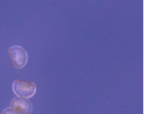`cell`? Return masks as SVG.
Instances as JSON below:
<instances>
[{
  "label": "cell",
  "instance_id": "1",
  "mask_svg": "<svg viewBox=\"0 0 150 114\" xmlns=\"http://www.w3.org/2000/svg\"><path fill=\"white\" fill-rule=\"evenodd\" d=\"M12 88L13 93L18 97L26 99L32 97L36 91L35 83L20 79H16L13 81Z\"/></svg>",
  "mask_w": 150,
  "mask_h": 114
},
{
  "label": "cell",
  "instance_id": "3",
  "mask_svg": "<svg viewBox=\"0 0 150 114\" xmlns=\"http://www.w3.org/2000/svg\"><path fill=\"white\" fill-rule=\"evenodd\" d=\"M11 107L21 114H30L33 109L31 102L28 99L20 97L12 99Z\"/></svg>",
  "mask_w": 150,
  "mask_h": 114
},
{
  "label": "cell",
  "instance_id": "4",
  "mask_svg": "<svg viewBox=\"0 0 150 114\" xmlns=\"http://www.w3.org/2000/svg\"><path fill=\"white\" fill-rule=\"evenodd\" d=\"M1 114H21L11 107L5 108L1 113Z\"/></svg>",
  "mask_w": 150,
  "mask_h": 114
},
{
  "label": "cell",
  "instance_id": "2",
  "mask_svg": "<svg viewBox=\"0 0 150 114\" xmlns=\"http://www.w3.org/2000/svg\"><path fill=\"white\" fill-rule=\"evenodd\" d=\"M8 55L13 66L16 69L23 68L27 63L28 55L26 50L19 45H13L9 48Z\"/></svg>",
  "mask_w": 150,
  "mask_h": 114
}]
</instances>
